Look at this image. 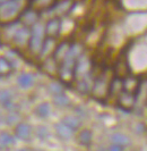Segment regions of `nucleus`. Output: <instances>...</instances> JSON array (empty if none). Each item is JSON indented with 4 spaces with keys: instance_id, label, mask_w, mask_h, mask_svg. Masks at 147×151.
<instances>
[{
    "instance_id": "f257e3e1",
    "label": "nucleus",
    "mask_w": 147,
    "mask_h": 151,
    "mask_svg": "<svg viewBox=\"0 0 147 151\" xmlns=\"http://www.w3.org/2000/svg\"><path fill=\"white\" fill-rule=\"evenodd\" d=\"M44 33H45V31H44L42 25L35 24V25L32 26L31 37H29V49L33 52H40L41 51V48H42L44 42V39H43Z\"/></svg>"
},
{
    "instance_id": "f03ea898",
    "label": "nucleus",
    "mask_w": 147,
    "mask_h": 151,
    "mask_svg": "<svg viewBox=\"0 0 147 151\" xmlns=\"http://www.w3.org/2000/svg\"><path fill=\"white\" fill-rule=\"evenodd\" d=\"M21 6V0H6L0 2V17H2L4 19L14 17L18 13Z\"/></svg>"
},
{
    "instance_id": "7ed1b4c3",
    "label": "nucleus",
    "mask_w": 147,
    "mask_h": 151,
    "mask_svg": "<svg viewBox=\"0 0 147 151\" xmlns=\"http://www.w3.org/2000/svg\"><path fill=\"white\" fill-rule=\"evenodd\" d=\"M135 102H136V98L135 96L132 94L131 92H128V91H123L119 94V98H118V104L119 106H121L125 109H131L132 107L135 106Z\"/></svg>"
},
{
    "instance_id": "20e7f679",
    "label": "nucleus",
    "mask_w": 147,
    "mask_h": 151,
    "mask_svg": "<svg viewBox=\"0 0 147 151\" xmlns=\"http://www.w3.org/2000/svg\"><path fill=\"white\" fill-rule=\"evenodd\" d=\"M15 135L19 140L27 141L32 136V127L27 123H18L17 126L15 127Z\"/></svg>"
},
{
    "instance_id": "39448f33",
    "label": "nucleus",
    "mask_w": 147,
    "mask_h": 151,
    "mask_svg": "<svg viewBox=\"0 0 147 151\" xmlns=\"http://www.w3.org/2000/svg\"><path fill=\"white\" fill-rule=\"evenodd\" d=\"M54 129H56L57 135H58L61 140H69V139H71L74 136V134H75V132H76V131H74L71 127H69L68 125H66V124L62 123V122L56 124Z\"/></svg>"
},
{
    "instance_id": "423d86ee",
    "label": "nucleus",
    "mask_w": 147,
    "mask_h": 151,
    "mask_svg": "<svg viewBox=\"0 0 147 151\" xmlns=\"http://www.w3.org/2000/svg\"><path fill=\"white\" fill-rule=\"evenodd\" d=\"M60 29H61V21L56 17V18H52V19H50L49 22L46 23L44 31H45V33H46V35L49 38L53 39L59 34Z\"/></svg>"
},
{
    "instance_id": "0eeeda50",
    "label": "nucleus",
    "mask_w": 147,
    "mask_h": 151,
    "mask_svg": "<svg viewBox=\"0 0 147 151\" xmlns=\"http://www.w3.org/2000/svg\"><path fill=\"white\" fill-rule=\"evenodd\" d=\"M29 37H31V31L26 26H24V27H18V30L16 31L13 37V40L18 45H24L26 42H29Z\"/></svg>"
},
{
    "instance_id": "6e6552de",
    "label": "nucleus",
    "mask_w": 147,
    "mask_h": 151,
    "mask_svg": "<svg viewBox=\"0 0 147 151\" xmlns=\"http://www.w3.org/2000/svg\"><path fill=\"white\" fill-rule=\"evenodd\" d=\"M110 140L113 144H118V145H120L122 148L131 145V139L127 135V134H125V133L116 132V133H113L110 136Z\"/></svg>"
},
{
    "instance_id": "1a4fd4ad",
    "label": "nucleus",
    "mask_w": 147,
    "mask_h": 151,
    "mask_svg": "<svg viewBox=\"0 0 147 151\" xmlns=\"http://www.w3.org/2000/svg\"><path fill=\"white\" fill-rule=\"evenodd\" d=\"M0 104L6 109H13L14 105V96L11 91L9 90H0Z\"/></svg>"
},
{
    "instance_id": "9d476101",
    "label": "nucleus",
    "mask_w": 147,
    "mask_h": 151,
    "mask_svg": "<svg viewBox=\"0 0 147 151\" xmlns=\"http://www.w3.org/2000/svg\"><path fill=\"white\" fill-rule=\"evenodd\" d=\"M69 48H70V45H68L67 42H62L61 45H59L56 48V50L53 51V60L61 63V61L66 58L67 55H68Z\"/></svg>"
},
{
    "instance_id": "9b49d317",
    "label": "nucleus",
    "mask_w": 147,
    "mask_h": 151,
    "mask_svg": "<svg viewBox=\"0 0 147 151\" xmlns=\"http://www.w3.org/2000/svg\"><path fill=\"white\" fill-rule=\"evenodd\" d=\"M13 65L6 57L0 56V77H7L13 73Z\"/></svg>"
},
{
    "instance_id": "f8f14e48",
    "label": "nucleus",
    "mask_w": 147,
    "mask_h": 151,
    "mask_svg": "<svg viewBox=\"0 0 147 151\" xmlns=\"http://www.w3.org/2000/svg\"><path fill=\"white\" fill-rule=\"evenodd\" d=\"M17 84L22 89H29L34 84V76L29 73H22L17 78Z\"/></svg>"
},
{
    "instance_id": "ddd939ff",
    "label": "nucleus",
    "mask_w": 147,
    "mask_h": 151,
    "mask_svg": "<svg viewBox=\"0 0 147 151\" xmlns=\"http://www.w3.org/2000/svg\"><path fill=\"white\" fill-rule=\"evenodd\" d=\"M92 139H93V134H92V131L91 129H81V132L78 133L77 136V140H78V143L84 145V147H88L89 144L92 143Z\"/></svg>"
},
{
    "instance_id": "4468645a",
    "label": "nucleus",
    "mask_w": 147,
    "mask_h": 151,
    "mask_svg": "<svg viewBox=\"0 0 147 151\" xmlns=\"http://www.w3.org/2000/svg\"><path fill=\"white\" fill-rule=\"evenodd\" d=\"M15 143V137L8 132H0V150L7 149Z\"/></svg>"
},
{
    "instance_id": "2eb2a0df",
    "label": "nucleus",
    "mask_w": 147,
    "mask_h": 151,
    "mask_svg": "<svg viewBox=\"0 0 147 151\" xmlns=\"http://www.w3.org/2000/svg\"><path fill=\"white\" fill-rule=\"evenodd\" d=\"M61 122H62V123H65L66 125H68L69 127H71L74 131H77V129L81 127V119H79L77 116H71V115L64 117Z\"/></svg>"
},
{
    "instance_id": "dca6fc26",
    "label": "nucleus",
    "mask_w": 147,
    "mask_h": 151,
    "mask_svg": "<svg viewBox=\"0 0 147 151\" xmlns=\"http://www.w3.org/2000/svg\"><path fill=\"white\" fill-rule=\"evenodd\" d=\"M51 113V106L48 102H42L35 108V114L41 118H46Z\"/></svg>"
},
{
    "instance_id": "f3484780",
    "label": "nucleus",
    "mask_w": 147,
    "mask_h": 151,
    "mask_svg": "<svg viewBox=\"0 0 147 151\" xmlns=\"http://www.w3.org/2000/svg\"><path fill=\"white\" fill-rule=\"evenodd\" d=\"M53 102L57 107H60V108H64V107H67L70 105V100L67 97L65 93H61V94H58V96H54L53 97Z\"/></svg>"
},
{
    "instance_id": "a211bd4d",
    "label": "nucleus",
    "mask_w": 147,
    "mask_h": 151,
    "mask_svg": "<svg viewBox=\"0 0 147 151\" xmlns=\"http://www.w3.org/2000/svg\"><path fill=\"white\" fill-rule=\"evenodd\" d=\"M52 47H53V39L48 38L46 40H44L43 45H42L41 51H40V55H41L42 57H43V56H46V55L52 50Z\"/></svg>"
},
{
    "instance_id": "6ab92c4d",
    "label": "nucleus",
    "mask_w": 147,
    "mask_h": 151,
    "mask_svg": "<svg viewBox=\"0 0 147 151\" xmlns=\"http://www.w3.org/2000/svg\"><path fill=\"white\" fill-rule=\"evenodd\" d=\"M49 91L51 92L53 96H58V94L64 93L62 86H61L59 83H57V82H53V83H51L50 85H49Z\"/></svg>"
},
{
    "instance_id": "aec40b11",
    "label": "nucleus",
    "mask_w": 147,
    "mask_h": 151,
    "mask_svg": "<svg viewBox=\"0 0 147 151\" xmlns=\"http://www.w3.org/2000/svg\"><path fill=\"white\" fill-rule=\"evenodd\" d=\"M36 134L40 139L44 140V139H46L49 136V131H48L46 127H44V126H40V127H37Z\"/></svg>"
},
{
    "instance_id": "412c9836",
    "label": "nucleus",
    "mask_w": 147,
    "mask_h": 151,
    "mask_svg": "<svg viewBox=\"0 0 147 151\" xmlns=\"http://www.w3.org/2000/svg\"><path fill=\"white\" fill-rule=\"evenodd\" d=\"M17 121H18V116H17V114H15V113L10 114L7 118L8 124H14V123H16Z\"/></svg>"
},
{
    "instance_id": "4be33fe9",
    "label": "nucleus",
    "mask_w": 147,
    "mask_h": 151,
    "mask_svg": "<svg viewBox=\"0 0 147 151\" xmlns=\"http://www.w3.org/2000/svg\"><path fill=\"white\" fill-rule=\"evenodd\" d=\"M108 151H123V148L118 145V144H111L110 147L108 148Z\"/></svg>"
},
{
    "instance_id": "5701e85b",
    "label": "nucleus",
    "mask_w": 147,
    "mask_h": 151,
    "mask_svg": "<svg viewBox=\"0 0 147 151\" xmlns=\"http://www.w3.org/2000/svg\"><path fill=\"white\" fill-rule=\"evenodd\" d=\"M18 151H29V150H27V149H21V150H18Z\"/></svg>"
}]
</instances>
